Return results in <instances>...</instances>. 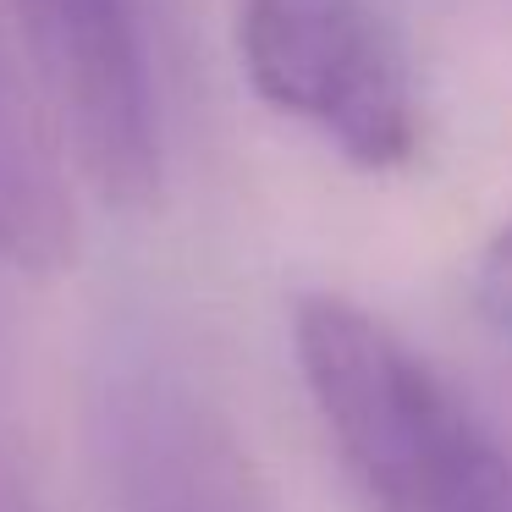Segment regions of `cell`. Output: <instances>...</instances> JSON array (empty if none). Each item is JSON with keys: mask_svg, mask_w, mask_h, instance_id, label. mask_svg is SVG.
<instances>
[{"mask_svg": "<svg viewBox=\"0 0 512 512\" xmlns=\"http://www.w3.org/2000/svg\"><path fill=\"white\" fill-rule=\"evenodd\" d=\"M479 303L490 320L512 331V221L490 237L485 259H479Z\"/></svg>", "mask_w": 512, "mask_h": 512, "instance_id": "6", "label": "cell"}, {"mask_svg": "<svg viewBox=\"0 0 512 512\" xmlns=\"http://www.w3.org/2000/svg\"><path fill=\"white\" fill-rule=\"evenodd\" d=\"M237 56L259 100L364 171L402 166L419 100L386 0H237Z\"/></svg>", "mask_w": 512, "mask_h": 512, "instance_id": "2", "label": "cell"}, {"mask_svg": "<svg viewBox=\"0 0 512 512\" xmlns=\"http://www.w3.org/2000/svg\"><path fill=\"white\" fill-rule=\"evenodd\" d=\"M61 144L111 204L160 188V94L138 0H12Z\"/></svg>", "mask_w": 512, "mask_h": 512, "instance_id": "3", "label": "cell"}, {"mask_svg": "<svg viewBox=\"0 0 512 512\" xmlns=\"http://www.w3.org/2000/svg\"><path fill=\"white\" fill-rule=\"evenodd\" d=\"M292 353L375 512H512V457L386 320L336 292H303Z\"/></svg>", "mask_w": 512, "mask_h": 512, "instance_id": "1", "label": "cell"}, {"mask_svg": "<svg viewBox=\"0 0 512 512\" xmlns=\"http://www.w3.org/2000/svg\"><path fill=\"white\" fill-rule=\"evenodd\" d=\"M111 512H276L254 452L182 364L133 353L94 408Z\"/></svg>", "mask_w": 512, "mask_h": 512, "instance_id": "4", "label": "cell"}, {"mask_svg": "<svg viewBox=\"0 0 512 512\" xmlns=\"http://www.w3.org/2000/svg\"><path fill=\"white\" fill-rule=\"evenodd\" d=\"M56 144V116L0 34V259L28 276H61L78 259V204Z\"/></svg>", "mask_w": 512, "mask_h": 512, "instance_id": "5", "label": "cell"}]
</instances>
